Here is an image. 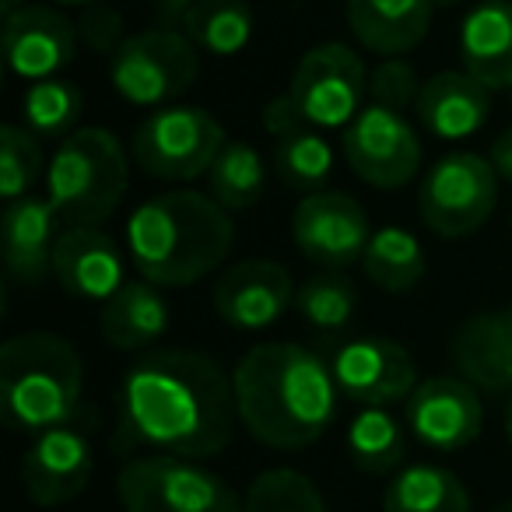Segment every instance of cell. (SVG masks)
Here are the masks:
<instances>
[{
  "instance_id": "obj_44",
  "label": "cell",
  "mask_w": 512,
  "mask_h": 512,
  "mask_svg": "<svg viewBox=\"0 0 512 512\" xmlns=\"http://www.w3.org/2000/svg\"><path fill=\"white\" fill-rule=\"evenodd\" d=\"M495 512H512V502H509V505H502V509H495Z\"/></svg>"
},
{
  "instance_id": "obj_36",
  "label": "cell",
  "mask_w": 512,
  "mask_h": 512,
  "mask_svg": "<svg viewBox=\"0 0 512 512\" xmlns=\"http://www.w3.org/2000/svg\"><path fill=\"white\" fill-rule=\"evenodd\" d=\"M74 25H78V39L92 53H116L123 46V39H127L123 36V15L109 8V4H102V0L88 4Z\"/></svg>"
},
{
  "instance_id": "obj_22",
  "label": "cell",
  "mask_w": 512,
  "mask_h": 512,
  "mask_svg": "<svg viewBox=\"0 0 512 512\" xmlns=\"http://www.w3.org/2000/svg\"><path fill=\"white\" fill-rule=\"evenodd\" d=\"M460 60L488 92L512 88V0H481L463 15Z\"/></svg>"
},
{
  "instance_id": "obj_42",
  "label": "cell",
  "mask_w": 512,
  "mask_h": 512,
  "mask_svg": "<svg viewBox=\"0 0 512 512\" xmlns=\"http://www.w3.org/2000/svg\"><path fill=\"white\" fill-rule=\"evenodd\" d=\"M57 4H74V8H88V4H99V0H57Z\"/></svg>"
},
{
  "instance_id": "obj_5",
  "label": "cell",
  "mask_w": 512,
  "mask_h": 512,
  "mask_svg": "<svg viewBox=\"0 0 512 512\" xmlns=\"http://www.w3.org/2000/svg\"><path fill=\"white\" fill-rule=\"evenodd\" d=\"M130 183V158L120 137L102 127L74 130L46 165V200L67 225L99 228L120 207Z\"/></svg>"
},
{
  "instance_id": "obj_23",
  "label": "cell",
  "mask_w": 512,
  "mask_h": 512,
  "mask_svg": "<svg viewBox=\"0 0 512 512\" xmlns=\"http://www.w3.org/2000/svg\"><path fill=\"white\" fill-rule=\"evenodd\" d=\"M344 15L365 50L379 57H404L425 43L435 0H348Z\"/></svg>"
},
{
  "instance_id": "obj_18",
  "label": "cell",
  "mask_w": 512,
  "mask_h": 512,
  "mask_svg": "<svg viewBox=\"0 0 512 512\" xmlns=\"http://www.w3.org/2000/svg\"><path fill=\"white\" fill-rule=\"evenodd\" d=\"M57 285L74 299L106 302L123 288V253L102 228L67 225L53 249Z\"/></svg>"
},
{
  "instance_id": "obj_34",
  "label": "cell",
  "mask_w": 512,
  "mask_h": 512,
  "mask_svg": "<svg viewBox=\"0 0 512 512\" xmlns=\"http://www.w3.org/2000/svg\"><path fill=\"white\" fill-rule=\"evenodd\" d=\"M274 165H278L281 179L295 190H316L327 183L330 169H334V148L313 130H302L274 148Z\"/></svg>"
},
{
  "instance_id": "obj_29",
  "label": "cell",
  "mask_w": 512,
  "mask_h": 512,
  "mask_svg": "<svg viewBox=\"0 0 512 512\" xmlns=\"http://www.w3.org/2000/svg\"><path fill=\"white\" fill-rule=\"evenodd\" d=\"M264 183V158L256 155V148L246 141H225L218 158L211 162V169H207L211 197L225 211H249L264 193Z\"/></svg>"
},
{
  "instance_id": "obj_24",
  "label": "cell",
  "mask_w": 512,
  "mask_h": 512,
  "mask_svg": "<svg viewBox=\"0 0 512 512\" xmlns=\"http://www.w3.org/2000/svg\"><path fill=\"white\" fill-rule=\"evenodd\" d=\"M169 323H172L169 302L158 292V285H151L144 278L123 281V288L113 299L102 302V313H99L102 337L116 351L151 348V344L169 334Z\"/></svg>"
},
{
  "instance_id": "obj_31",
  "label": "cell",
  "mask_w": 512,
  "mask_h": 512,
  "mask_svg": "<svg viewBox=\"0 0 512 512\" xmlns=\"http://www.w3.org/2000/svg\"><path fill=\"white\" fill-rule=\"evenodd\" d=\"M242 512H327V502L306 474L292 467H274L249 484Z\"/></svg>"
},
{
  "instance_id": "obj_27",
  "label": "cell",
  "mask_w": 512,
  "mask_h": 512,
  "mask_svg": "<svg viewBox=\"0 0 512 512\" xmlns=\"http://www.w3.org/2000/svg\"><path fill=\"white\" fill-rule=\"evenodd\" d=\"M362 271L379 292H411L425 278V246L407 228H376L365 246Z\"/></svg>"
},
{
  "instance_id": "obj_21",
  "label": "cell",
  "mask_w": 512,
  "mask_h": 512,
  "mask_svg": "<svg viewBox=\"0 0 512 512\" xmlns=\"http://www.w3.org/2000/svg\"><path fill=\"white\" fill-rule=\"evenodd\" d=\"M421 127L439 141H467L488 123L491 92L467 71H442L421 85L414 102Z\"/></svg>"
},
{
  "instance_id": "obj_13",
  "label": "cell",
  "mask_w": 512,
  "mask_h": 512,
  "mask_svg": "<svg viewBox=\"0 0 512 512\" xmlns=\"http://www.w3.org/2000/svg\"><path fill=\"white\" fill-rule=\"evenodd\" d=\"M330 372L341 397L362 407H390L418 386V369L407 348L386 337H351L330 355Z\"/></svg>"
},
{
  "instance_id": "obj_28",
  "label": "cell",
  "mask_w": 512,
  "mask_h": 512,
  "mask_svg": "<svg viewBox=\"0 0 512 512\" xmlns=\"http://www.w3.org/2000/svg\"><path fill=\"white\" fill-rule=\"evenodd\" d=\"M348 453L365 474H390L407 456L404 425L390 407H362L348 425Z\"/></svg>"
},
{
  "instance_id": "obj_20",
  "label": "cell",
  "mask_w": 512,
  "mask_h": 512,
  "mask_svg": "<svg viewBox=\"0 0 512 512\" xmlns=\"http://www.w3.org/2000/svg\"><path fill=\"white\" fill-rule=\"evenodd\" d=\"M449 358L460 379L481 393H512V316L477 313L456 330Z\"/></svg>"
},
{
  "instance_id": "obj_45",
  "label": "cell",
  "mask_w": 512,
  "mask_h": 512,
  "mask_svg": "<svg viewBox=\"0 0 512 512\" xmlns=\"http://www.w3.org/2000/svg\"><path fill=\"white\" fill-rule=\"evenodd\" d=\"M509 316H512V306H509Z\"/></svg>"
},
{
  "instance_id": "obj_12",
  "label": "cell",
  "mask_w": 512,
  "mask_h": 512,
  "mask_svg": "<svg viewBox=\"0 0 512 512\" xmlns=\"http://www.w3.org/2000/svg\"><path fill=\"white\" fill-rule=\"evenodd\" d=\"M292 239L302 256L323 264L327 271H344L362 264L372 225L365 207L348 193H309L292 214Z\"/></svg>"
},
{
  "instance_id": "obj_32",
  "label": "cell",
  "mask_w": 512,
  "mask_h": 512,
  "mask_svg": "<svg viewBox=\"0 0 512 512\" xmlns=\"http://www.w3.org/2000/svg\"><path fill=\"white\" fill-rule=\"evenodd\" d=\"M295 306H299L302 320L313 323L323 334H334V330H344L355 313V288L344 274L327 271L309 278L306 285H299L295 292Z\"/></svg>"
},
{
  "instance_id": "obj_4",
  "label": "cell",
  "mask_w": 512,
  "mask_h": 512,
  "mask_svg": "<svg viewBox=\"0 0 512 512\" xmlns=\"http://www.w3.org/2000/svg\"><path fill=\"white\" fill-rule=\"evenodd\" d=\"M85 365L57 334H18L0 348V411L15 432L39 435L81 411Z\"/></svg>"
},
{
  "instance_id": "obj_8",
  "label": "cell",
  "mask_w": 512,
  "mask_h": 512,
  "mask_svg": "<svg viewBox=\"0 0 512 512\" xmlns=\"http://www.w3.org/2000/svg\"><path fill=\"white\" fill-rule=\"evenodd\" d=\"M498 204V172L477 151H453L439 158L421 179L418 214L442 239L474 235Z\"/></svg>"
},
{
  "instance_id": "obj_16",
  "label": "cell",
  "mask_w": 512,
  "mask_h": 512,
  "mask_svg": "<svg viewBox=\"0 0 512 512\" xmlns=\"http://www.w3.org/2000/svg\"><path fill=\"white\" fill-rule=\"evenodd\" d=\"M299 288L292 285V274L274 260H242L221 271L214 281V313L232 330H267L285 316L295 302Z\"/></svg>"
},
{
  "instance_id": "obj_26",
  "label": "cell",
  "mask_w": 512,
  "mask_h": 512,
  "mask_svg": "<svg viewBox=\"0 0 512 512\" xmlns=\"http://www.w3.org/2000/svg\"><path fill=\"white\" fill-rule=\"evenodd\" d=\"M256 18L246 0H200L183 15V32L211 57H239L253 43Z\"/></svg>"
},
{
  "instance_id": "obj_15",
  "label": "cell",
  "mask_w": 512,
  "mask_h": 512,
  "mask_svg": "<svg viewBox=\"0 0 512 512\" xmlns=\"http://www.w3.org/2000/svg\"><path fill=\"white\" fill-rule=\"evenodd\" d=\"M477 386L460 376L421 379L404 400V421L421 446L435 453L467 449L484 428V407Z\"/></svg>"
},
{
  "instance_id": "obj_37",
  "label": "cell",
  "mask_w": 512,
  "mask_h": 512,
  "mask_svg": "<svg viewBox=\"0 0 512 512\" xmlns=\"http://www.w3.org/2000/svg\"><path fill=\"white\" fill-rule=\"evenodd\" d=\"M264 130L274 137V141H285V137L306 130V120H302V113L295 109V102L288 99V92L264 106Z\"/></svg>"
},
{
  "instance_id": "obj_35",
  "label": "cell",
  "mask_w": 512,
  "mask_h": 512,
  "mask_svg": "<svg viewBox=\"0 0 512 512\" xmlns=\"http://www.w3.org/2000/svg\"><path fill=\"white\" fill-rule=\"evenodd\" d=\"M418 95H421L418 74H414V67L404 64V60L386 57L383 64L369 74V99L376 102V106L404 113L411 102H418Z\"/></svg>"
},
{
  "instance_id": "obj_25",
  "label": "cell",
  "mask_w": 512,
  "mask_h": 512,
  "mask_svg": "<svg viewBox=\"0 0 512 512\" xmlns=\"http://www.w3.org/2000/svg\"><path fill=\"white\" fill-rule=\"evenodd\" d=\"M383 512H470V495L453 470L411 463L386 484Z\"/></svg>"
},
{
  "instance_id": "obj_43",
  "label": "cell",
  "mask_w": 512,
  "mask_h": 512,
  "mask_svg": "<svg viewBox=\"0 0 512 512\" xmlns=\"http://www.w3.org/2000/svg\"><path fill=\"white\" fill-rule=\"evenodd\" d=\"M453 4H460V0H435V8H453Z\"/></svg>"
},
{
  "instance_id": "obj_33",
  "label": "cell",
  "mask_w": 512,
  "mask_h": 512,
  "mask_svg": "<svg viewBox=\"0 0 512 512\" xmlns=\"http://www.w3.org/2000/svg\"><path fill=\"white\" fill-rule=\"evenodd\" d=\"M43 148L39 137L29 127H8L0 130V193L4 200H22L32 193V186L43 179Z\"/></svg>"
},
{
  "instance_id": "obj_41",
  "label": "cell",
  "mask_w": 512,
  "mask_h": 512,
  "mask_svg": "<svg viewBox=\"0 0 512 512\" xmlns=\"http://www.w3.org/2000/svg\"><path fill=\"white\" fill-rule=\"evenodd\" d=\"M505 435L512 442V393H509V404H505Z\"/></svg>"
},
{
  "instance_id": "obj_9",
  "label": "cell",
  "mask_w": 512,
  "mask_h": 512,
  "mask_svg": "<svg viewBox=\"0 0 512 512\" xmlns=\"http://www.w3.org/2000/svg\"><path fill=\"white\" fill-rule=\"evenodd\" d=\"M200 60L197 46L186 32L151 29L127 36L109 60V81L130 106L155 109L179 99L197 81Z\"/></svg>"
},
{
  "instance_id": "obj_39",
  "label": "cell",
  "mask_w": 512,
  "mask_h": 512,
  "mask_svg": "<svg viewBox=\"0 0 512 512\" xmlns=\"http://www.w3.org/2000/svg\"><path fill=\"white\" fill-rule=\"evenodd\" d=\"M151 4H155V8L162 11V15L179 18V22H183V15H186V11H190L193 4H200V0H151Z\"/></svg>"
},
{
  "instance_id": "obj_11",
  "label": "cell",
  "mask_w": 512,
  "mask_h": 512,
  "mask_svg": "<svg viewBox=\"0 0 512 512\" xmlns=\"http://www.w3.org/2000/svg\"><path fill=\"white\" fill-rule=\"evenodd\" d=\"M344 158L362 183L376 190H400L421 169V137L404 113L369 102L344 127Z\"/></svg>"
},
{
  "instance_id": "obj_17",
  "label": "cell",
  "mask_w": 512,
  "mask_h": 512,
  "mask_svg": "<svg viewBox=\"0 0 512 512\" xmlns=\"http://www.w3.org/2000/svg\"><path fill=\"white\" fill-rule=\"evenodd\" d=\"M78 50V25L57 8L25 4L4 15V60L11 74L25 81L57 78Z\"/></svg>"
},
{
  "instance_id": "obj_10",
  "label": "cell",
  "mask_w": 512,
  "mask_h": 512,
  "mask_svg": "<svg viewBox=\"0 0 512 512\" xmlns=\"http://www.w3.org/2000/svg\"><path fill=\"white\" fill-rule=\"evenodd\" d=\"M369 74L351 46L320 43L302 53L288 81V99L302 113L306 127L337 130L348 127L369 102Z\"/></svg>"
},
{
  "instance_id": "obj_1",
  "label": "cell",
  "mask_w": 512,
  "mask_h": 512,
  "mask_svg": "<svg viewBox=\"0 0 512 512\" xmlns=\"http://www.w3.org/2000/svg\"><path fill=\"white\" fill-rule=\"evenodd\" d=\"M235 421L232 376L200 351H148L120 379L116 449L207 460L228 446Z\"/></svg>"
},
{
  "instance_id": "obj_14",
  "label": "cell",
  "mask_w": 512,
  "mask_h": 512,
  "mask_svg": "<svg viewBox=\"0 0 512 512\" xmlns=\"http://www.w3.org/2000/svg\"><path fill=\"white\" fill-rule=\"evenodd\" d=\"M95 467L92 435L78 418L46 428L22 456V488L43 509L67 505L88 488Z\"/></svg>"
},
{
  "instance_id": "obj_30",
  "label": "cell",
  "mask_w": 512,
  "mask_h": 512,
  "mask_svg": "<svg viewBox=\"0 0 512 512\" xmlns=\"http://www.w3.org/2000/svg\"><path fill=\"white\" fill-rule=\"evenodd\" d=\"M81 109L85 99L71 81H32L29 92L22 95V120L36 137H71Z\"/></svg>"
},
{
  "instance_id": "obj_38",
  "label": "cell",
  "mask_w": 512,
  "mask_h": 512,
  "mask_svg": "<svg viewBox=\"0 0 512 512\" xmlns=\"http://www.w3.org/2000/svg\"><path fill=\"white\" fill-rule=\"evenodd\" d=\"M491 165H495L498 179H505V183H512V130H505L502 137H498L495 144H491Z\"/></svg>"
},
{
  "instance_id": "obj_7",
  "label": "cell",
  "mask_w": 512,
  "mask_h": 512,
  "mask_svg": "<svg viewBox=\"0 0 512 512\" xmlns=\"http://www.w3.org/2000/svg\"><path fill=\"white\" fill-rule=\"evenodd\" d=\"M221 144H225V130L207 109L162 106L144 116L141 127L134 130L130 158L151 179L190 183L197 176H207Z\"/></svg>"
},
{
  "instance_id": "obj_40",
  "label": "cell",
  "mask_w": 512,
  "mask_h": 512,
  "mask_svg": "<svg viewBox=\"0 0 512 512\" xmlns=\"http://www.w3.org/2000/svg\"><path fill=\"white\" fill-rule=\"evenodd\" d=\"M18 8H25V0H0V11H4V15H11V11H18Z\"/></svg>"
},
{
  "instance_id": "obj_3",
  "label": "cell",
  "mask_w": 512,
  "mask_h": 512,
  "mask_svg": "<svg viewBox=\"0 0 512 512\" xmlns=\"http://www.w3.org/2000/svg\"><path fill=\"white\" fill-rule=\"evenodd\" d=\"M235 225L214 197L169 190L144 200L127 218V253L144 281L186 288L207 278L232 253Z\"/></svg>"
},
{
  "instance_id": "obj_2",
  "label": "cell",
  "mask_w": 512,
  "mask_h": 512,
  "mask_svg": "<svg viewBox=\"0 0 512 512\" xmlns=\"http://www.w3.org/2000/svg\"><path fill=\"white\" fill-rule=\"evenodd\" d=\"M235 418L271 449H306L334 425L337 383L330 362L302 344L267 341L232 369Z\"/></svg>"
},
{
  "instance_id": "obj_6",
  "label": "cell",
  "mask_w": 512,
  "mask_h": 512,
  "mask_svg": "<svg viewBox=\"0 0 512 512\" xmlns=\"http://www.w3.org/2000/svg\"><path fill=\"white\" fill-rule=\"evenodd\" d=\"M123 512H242V498L214 470L186 456H134L116 477Z\"/></svg>"
},
{
  "instance_id": "obj_19",
  "label": "cell",
  "mask_w": 512,
  "mask_h": 512,
  "mask_svg": "<svg viewBox=\"0 0 512 512\" xmlns=\"http://www.w3.org/2000/svg\"><path fill=\"white\" fill-rule=\"evenodd\" d=\"M57 207L46 197L11 200L0 218V246H4V267L25 288H39L53 271V249H57Z\"/></svg>"
}]
</instances>
